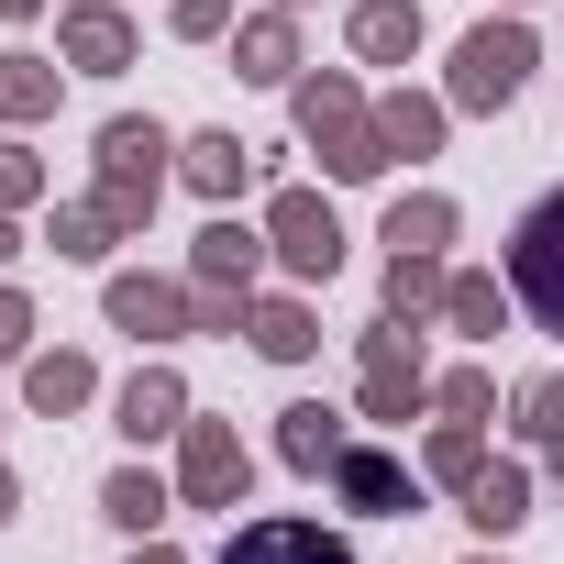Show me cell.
I'll return each mask as SVG.
<instances>
[{
  "label": "cell",
  "instance_id": "cell-16",
  "mask_svg": "<svg viewBox=\"0 0 564 564\" xmlns=\"http://www.w3.org/2000/svg\"><path fill=\"white\" fill-rule=\"evenodd\" d=\"M243 344H254L265 366H300V355H322V311L276 289V300H254V311H243Z\"/></svg>",
  "mask_w": 564,
  "mask_h": 564
},
{
  "label": "cell",
  "instance_id": "cell-4",
  "mask_svg": "<svg viewBox=\"0 0 564 564\" xmlns=\"http://www.w3.org/2000/svg\"><path fill=\"white\" fill-rule=\"evenodd\" d=\"M355 399H366V421H421V410H432L421 322H377V333L355 344Z\"/></svg>",
  "mask_w": 564,
  "mask_h": 564
},
{
  "label": "cell",
  "instance_id": "cell-1",
  "mask_svg": "<svg viewBox=\"0 0 564 564\" xmlns=\"http://www.w3.org/2000/svg\"><path fill=\"white\" fill-rule=\"evenodd\" d=\"M289 111H300V144L344 177V188H366V177H388V144H377V100L355 89V78H289Z\"/></svg>",
  "mask_w": 564,
  "mask_h": 564
},
{
  "label": "cell",
  "instance_id": "cell-13",
  "mask_svg": "<svg viewBox=\"0 0 564 564\" xmlns=\"http://www.w3.org/2000/svg\"><path fill=\"white\" fill-rule=\"evenodd\" d=\"M243 177H254V144H243V133H188V144H177V188H199L210 210H232Z\"/></svg>",
  "mask_w": 564,
  "mask_h": 564
},
{
  "label": "cell",
  "instance_id": "cell-12",
  "mask_svg": "<svg viewBox=\"0 0 564 564\" xmlns=\"http://www.w3.org/2000/svg\"><path fill=\"white\" fill-rule=\"evenodd\" d=\"M221 564H355V553H344V531H322V520H243V531L221 542Z\"/></svg>",
  "mask_w": 564,
  "mask_h": 564
},
{
  "label": "cell",
  "instance_id": "cell-29",
  "mask_svg": "<svg viewBox=\"0 0 564 564\" xmlns=\"http://www.w3.org/2000/svg\"><path fill=\"white\" fill-rule=\"evenodd\" d=\"M509 432L520 443H564V377H520L509 388Z\"/></svg>",
  "mask_w": 564,
  "mask_h": 564
},
{
  "label": "cell",
  "instance_id": "cell-32",
  "mask_svg": "<svg viewBox=\"0 0 564 564\" xmlns=\"http://www.w3.org/2000/svg\"><path fill=\"white\" fill-rule=\"evenodd\" d=\"M166 34H177V45H210V34H232V0H166Z\"/></svg>",
  "mask_w": 564,
  "mask_h": 564
},
{
  "label": "cell",
  "instance_id": "cell-11",
  "mask_svg": "<svg viewBox=\"0 0 564 564\" xmlns=\"http://www.w3.org/2000/svg\"><path fill=\"white\" fill-rule=\"evenodd\" d=\"M133 12H122V0H78V12H56V56L78 67V78H122L133 67Z\"/></svg>",
  "mask_w": 564,
  "mask_h": 564
},
{
  "label": "cell",
  "instance_id": "cell-22",
  "mask_svg": "<svg viewBox=\"0 0 564 564\" xmlns=\"http://www.w3.org/2000/svg\"><path fill=\"white\" fill-rule=\"evenodd\" d=\"M443 289H454L443 254H388V322H443Z\"/></svg>",
  "mask_w": 564,
  "mask_h": 564
},
{
  "label": "cell",
  "instance_id": "cell-34",
  "mask_svg": "<svg viewBox=\"0 0 564 564\" xmlns=\"http://www.w3.org/2000/svg\"><path fill=\"white\" fill-rule=\"evenodd\" d=\"M133 564H177V542H166V531H144V542H133Z\"/></svg>",
  "mask_w": 564,
  "mask_h": 564
},
{
  "label": "cell",
  "instance_id": "cell-37",
  "mask_svg": "<svg viewBox=\"0 0 564 564\" xmlns=\"http://www.w3.org/2000/svg\"><path fill=\"white\" fill-rule=\"evenodd\" d=\"M12 509H23V487H12V465H0V520H12Z\"/></svg>",
  "mask_w": 564,
  "mask_h": 564
},
{
  "label": "cell",
  "instance_id": "cell-14",
  "mask_svg": "<svg viewBox=\"0 0 564 564\" xmlns=\"http://www.w3.org/2000/svg\"><path fill=\"white\" fill-rule=\"evenodd\" d=\"M344 410H322V399H300V410H276V465H289V476H333L344 465Z\"/></svg>",
  "mask_w": 564,
  "mask_h": 564
},
{
  "label": "cell",
  "instance_id": "cell-10",
  "mask_svg": "<svg viewBox=\"0 0 564 564\" xmlns=\"http://www.w3.org/2000/svg\"><path fill=\"white\" fill-rule=\"evenodd\" d=\"M100 311H111V333H133V344H177V333H199V289H177V276H111Z\"/></svg>",
  "mask_w": 564,
  "mask_h": 564
},
{
  "label": "cell",
  "instance_id": "cell-6",
  "mask_svg": "<svg viewBox=\"0 0 564 564\" xmlns=\"http://www.w3.org/2000/svg\"><path fill=\"white\" fill-rule=\"evenodd\" d=\"M265 243H276V265H289L300 289H333V265H344V221H333L322 188H276L265 199Z\"/></svg>",
  "mask_w": 564,
  "mask_h": 564
},
{
  "label": "cell",
  "instance_id": "cell-20",
  "mask_svg": "<svg viewBox=\"0 0 564 564\" xmlns=\"http://www.w3.org/2000/svg\"><path fill=\"white\" fill-rule=\"evenodd\" d=\"M23 399H34L45 421H67V410H89V399H100V366H89V355H67V344H56V355H23Z\"/></svg>",
  "mask_w": 564,
  "mask_h": 564
},
{
  "label": "cell",
  "instance_id": "cell-19",
  "mask_svg": "<svg viewBox=\"0 0 564 564\" xmlns=\"http://www.w3.org/2000/svg\"><path fill=\"white\" fill-rule=\"evenodd\" d=\"M344 34H355L366 67H410V56H421V0H355Z\"/></svg>",
  "mask_w": 564,
  "mask_h": 564
},
{
  "label": "cell",
  "instance_id": "cell-9",
  "mask_svg": "<svg viewBox=\"0 0 564 564\" xmlns=\"http://www.w3.org/2000/svg\"><path fill=\"white\" fill-rule=\"evenodd\" d=\"M276 265V243L254 232V221H199V243H188V289H210V300H254V276Z\"/></svg>",
  "mask_w": 564,
  "mask_h": 564
},
{
  "label": "cell",
  "instance_id": "cell-17",
  "mask_svg": "<svg viewBox=\"0 0 564 564\" xmlns=\"http://www.w3.org/2000/svg\"><path fill=\"white\" fill-rule=\"evenodd\" d=\"M443 122H454V100H432V89H388V100H377V144H388V166H399V155H443Z\"/></svg>",
  "mask_w": 564,
  "mask_h": 564
},
{
  "label": "cell",
  "instance_id": "cell-38",
  "mask_svg": "<svg viewBox=\"0 0 564 564\" xmlns=\"http://www.w3.org/2000/svg\"><path fill=\"white\" fill-rule=\"evenodd\" d=\"M553 487H564V443H553Z\"/></svg>",
  "mask_w": 564,
  "mask_h": 564
},
{
  "label": "cell",
  "instance_id": "cell-5",
  "mask_svg": "<svg viewBox=\"0 0 564 564\" xmlns=\"http://www.w3.org/2000/svg\"><path fill=\"white\" fill-rule=\"evenodd\" d=\"M509 300L542 333H564V188H542L520 210V232H509Z\"/></svg>",
  "mask_w": 564,
  "mask_h": 564
},
{
  "label": "cell",
  "instance_id": "cell-26",
  "mask_svg": "<svg viewBox=\"0 0 564 564\" xmlns=\"http://www.w3.org/2000/svg\"><path fill=\"white\" fill-rule=\"evenodd\" d=\"M465 520H476V531H520V520H531V476H520V465H476Z\"/></svg>",
  "mask_w": 564,
  "mask_h": 564
},
{
  "label": "cell",
  "instance_id": "cell-23",
  "mask_svg": "<svg viewBox=\"0 0 564 564\" xmlns=\"http://www.w3.org/2000/svg\"><path fill=\"white\" fill-rule=\"evenodd\" d=\"M443 243H454V199H443V188L388 199V254H443Z\"/></svg>",
  "mask_w": 564,
  "mask_h": 564
},
{
  "label": "cell",
  "instance_id": "cell-25",
  "mask_svg": "<svg viewBox=\"0 0 564 564\" xmlns=\"http://www.w3.org/2000/svg\"><path fill=\"white\" fill-rule=\"evenodd\" d=\"M45 243H56L67 265H100V254L122 243V221H111L100 199H56V221H45Z\"/></svg>",
  "mask_w": 564,
  "mask_h": 564
},
{
  "label": "cell",
  "instance_id": "cell-18",
  "mask_svg": "<svg viewBox=\"0 0 564 564\" xmlns=\"http://www.w3.org/2000/svg\"><path fill=\"white\" fill-rule=\"evenodd\" d=\"M111 410H122V432H133V443L188 432V388H177V366H133V388H122Z\"/></svg>",
  "mask_w": 564,
  "mask_h": 564
},
{
  "label": "cell",
  "instance_id": "cell-24",
  "mask_svg": "<svg viewBox=\"0 0 564 564\" xmlns=\"http://www.w3.org/2000/svg\"><path fill=\"white\" fill-rule=\"evenodd\" d=\"M56 89H67V67H45V56H0V122H45L56 111Z\"/></svg>",
  "mask_w": 564,
  "mask_h": 564
},
{
  "label": "cell",
  "instance_id": "cell-8",
  "mask_svg": "<svg viewBox=\"0 0 564 564\" xmlns=\"http://www.w3.org/2000/svg\"><path fill=\"white\" fill-rule=\"evenodd\" d=\"M333 498H344L355 520H421L432 476H421L410 454H388V443H344V465H333Z\"/></svg>",
  "mask_w": 564,
  "mask_h": 564
},
{
  "label": "cell",
  "instance_id": "cell-40",
  "mask_svg": "<svg viewBox=\"0 0 564 564\" xmlns=\"http://www.w3.org/2000/svg\"><path fill=\"white\" fill-rule=\"evenodd\" d=\"M276 12H300V0H276Z\"/></svg>",
  "mask_w": 564,
  "mask_h": 564
},
{
  "label": "cell",
  "instance_id": "cell-33",
  "mask_svg": "<svg viewBox=\"0 0 564 564\" xmlns=\"http://www.w3.org/2000/svg\"><path fill=\"white\" fill-rule=\"evenodd\" d=\"M23 355H34V300L0 289V366H23Z\"/></svg>",
  "mask_w": 564,
  "mask_h": 564
},
{
  "label": "cell",
  "instance_id": "cell-15",
  "mask_svg": "<svg viewBox=\"0 0 564 564\" xmlns=\"http://www.w3.org/2000/svg\"><path fill=\"white\" fill-rule=\"evenodd\" d=\"M232 78H254V89H289V78H300V23H289V12H254V23H232Z\"/></svg>",
  "mask_w": 564,
  "mask_h": 564
},
{
  "label": "cell",
  "instance_id": "cell-30",
  "mask_svg": "<svg viewBox=\"0 0 564 564\" xmlns=\"http://www.w3.org/2000/svg\"><path fill=\"white\" fill-rule=\"evenodd\" d=\"M432 410H443V421H487V410H498V377H487V366H454V377H432Z\"/></svg>",
  "mask_w": 564,
  "mask_h": 564
},
{
  "label": "cell",
  "instance_id": "cell-7",
  "mask_svg": "<svg viewBox=\"0 0 564 564\" xmlns=\"http://www.w3.org/2000/svg\"><path fill=\"white\" fill-rule=\"evenodd\" d=\"M243 487H254L243 432L232 421H188L177 432V509H243Z\"/></svg>",
  "mask_w": 564,
  "mask_h": 564
},
{
  "label": "cell",
  "instance_id": "cell-39",
  "mask_svg": "<svg viewBox=\"0 0 564 564\" xmlns=\"http://www.w3.org/2000/svg\"><path fill=\"white\" fill-rule=\"evenodd\" d=\"M465 564H498V553H465Z\"/></svg>",
  "mask_w": 564,
  "mask_h": 564
},
{
  "label": "cell",
  "instance_id": "cell-36",
  "mask_svg": "<svg viewBox=\"0 0 564 564\" xmlns=\"http://www.w3.org/2000/svg\"><path fill=\"white\" fill-rule=\"evenodd\" d=\"M12 254H23V232H12V210H0V265H12Z\"/></svg>",
  "mask_w": 564,
  "mask_h": 564
},
{
  "label": "cell",
  "instance_id": "cell-31",
  "mask_svg": "<svg viewBox=\"0 0 564 564\" xmlns=\"http://www.w3.org/2000/svg\"><path fill=\"white\" fill-rule=\"evenodd\" d=\"M45 199V155L34 144H0V210H34Z\"/></svg>",
  "mask_w": 564,
  "mask_h": 564
},
{
  "label": "cell",
  "instance_id": "cell-35",
  "mask_svg": "<svg viewBox=\"0 0 564 564\" xmlns=\"http://www.w3.org/2000/svg\"><path fill=\"white\" fill-rule=\"evenodd\" d=\"M34 12H45V0H0V23H34Z\"/></svg>",
  "mask_w": 564,
  "mask_h": 564
},
{
  "label": "cell",
  "instance_id": "cell-27",
  "mask_svg": "<svg viewBox=\"0 0 564 564\" xmlns=\"http://www.w3.org/2000/svg\"><path fill=\"white\" fill-rule=\"evenodd\" d=\"M443 322L465 333V344H487V333H509V289H498V276H454V289H443Z\"/></svg>",
  "mask_w": 564,
  "mask_h": 564
},
{
  "label": "cell",
  "instance_id": "cell-21",
  "mask_svg": "<svg viewBox=\"0 0 564 564\" xmlns=\"http://www.w3.org/2000/svg\"><path fill=\"white\" fill-rule=\"evenodd\" d=\"M100 509H111V520H122V531L144 542V531H166V520H177V487H166L155 465H122V476L100 487Z\"/></svg>",
  "mask_w": 564,
  "mask_h": 564
},
{
  "label": "cell",
  "instance_id": "cell-2",
  "mask_svg": "<svg viewBox=\"0 0 564 564\" xmlns=\"http://www.w3.org/2000/svg\"><path fill=\"white\" fill-rule=\"evenodd\" d=\"M166 177H177V133L144 122V111H111V122H100V188H89V199H100L122 232H144L155 199H166Z\"/></svg>",
  "mask_w": 564,
  "mask_h": 564
},
{
  "label": "cell",
  "instance_id": "cell-28",
  "mask_svg": "<svg viewBox=\"0 0 564 564\" xmlns=\"http://www.w3.org/2000/svg\"><path fill=\"white\" fill-rule=\"evenodd\" d=\"M476 465H487V432H476V421H443V432H432V454H421V476H432V487H454V498L476 487Z\"/></svg>",
  "mask_w": 564,
  "mask_h": 564
},
{
  "label": "cell",
  "instance_id": "cell-3",
  "mask_svg": "<svg viewBox=\"0 0 564 564\" xmlns=\"http://www.w3.org/2000/svg\"><path fill=\"white\" fill-rule=\"evenodd\" d=\"M531 67H542L531 23H476V34L454 45V78H443V100H454V111H509V100L531 89Z\"/></svg>",
  "mask_w": 564,
  "mask_h": 564
}]
</instances>
